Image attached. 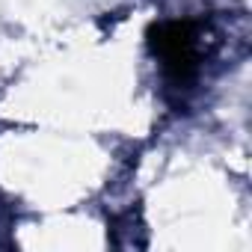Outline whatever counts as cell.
Returning a JSON list of instances; mask_svg holds the SVG:
<instances>
[{
	"label": "cell",
	"instance_id": "6da1fadb",
	"mask_svg": "<svg viewBox=\"0 0 252 252\" xmlns=\"http://www.w3.org/2000/svg\"><path fill=\"white\" fill-rule=\"evenodd\" d=\"M163 54V65L169 71H175V77H187L190 68H193V36H190V27L184 24H169L158 33V42H155Z\"/></svg>",
	"mask_w": 252,
	"mask_h": 252
}]
</instances>
